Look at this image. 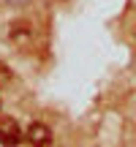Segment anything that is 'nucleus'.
<instances>
[{"instance_id": "2", "label": "nucleus", "mask_w": 136, "mask_h": 147, "mask_svg": "<svg viewBox=\"0 0 136 147\" xmlns=\"http://www.w3.org/2000/svg\"><path fill=\"white\" fill-rule=\"evenodd\" d=\"M25 136H27V142H30V144L46 147V144H52V128L44 125V123H30V128H27Z\"/></svg>"}, {"instance_id": "3", "label": "nucleus", "mask_w": 136, "mask_h": 147, "mask_svg": "<svg viewBox=\"0 0 136 147\" xmlns=\"http://www.w3.org/2000/svg\"><path fill=\"white\" fill-rule=\"evenodd\" d=\"M5 82H11V71H8V65L0 63V87H3Z\"/></svg>"}, {"instance_id": "4", "label": "nucleus", "mask_w": 136, "mask_h": 147, "mask_svg": "<svg viewBox=\"0 0 136 147\" xmlns=\"http://www.w3.org/2000/svg\"><path fill=\"white\" fill-rule=\"evenodd\" d=\"M0 106H3V101H0Z\"/></svg>"}, {"instance_id": "1", "label": "nucleus", "mask_w": 136, "mask_h": 147, "mask_svg": "<svg viewBox=\"0 0 136 147\" xmlns=\"http://www.w3.org/2000/svg\"><path fill=\"white\" fill-rule=\"evenodd\" d=\"M22 139V128L11 117H0V142L3 144H16Z\"/></svg>"}]
</instances>
